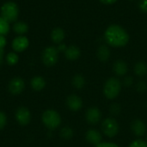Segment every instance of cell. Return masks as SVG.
<instances>
[{
	"mask_svg": "<svg viewBox=\"0 0 147 147\" xmlns=\"http://www.w3.org/2000/svg\"><path fill=\"white\" fill-rule=\"evenodd\" d=\"M103 38L109 47L115 48L124 47L130 40L128 32L119 24L109 25L104 31Z\"/></svg>",
	"mask_w": 147,
	"mask_h": 147,
	"instance_id": "1",
	"label": "cell"
},
{
	"mask_svg": "<svg viewBox=\"0 0 147 147\" xmlns=\"http://www.w3.org/2000/svg\"><path fill=\"white\" fill-rule=\"evenodd\" d=\"M122 83L121 81L116 77H110L109 78L102 88L103 96L109 100H114L117 98L121 91Z\"/></svg>",
	"mask_w": 147,
	"mask_h": 147,
	"instance_id": "2",
	"label": "cell"
},
{
	"mask_svg": "<svg viewBox=\"0 0 147 147\" xmlns=\"http://www.w3.org/2000/svg\"><path fill=\"white\" fill-rule=\"evenodd\" d=\"M20 9L16 3L13 1H7L3 3L0 8V16L7 20L9 23H14L18 21Z\"/></svg>",
	"mask_w": 147,
	"mask_h": 147,
	"instance_id": "3",
	"label": "cell"
},
{
	"mask_svg": "<svg viewBox=\"0 0 147 147\" xmlns=\"http://www.w3.org/2000/svg\"><path fill=\"white\" fill-rule=\"evenodd\" d=\"M42 122L50 130L58 128L61 124L60 115L53 109H47L42 114Z\"/></svg>",
	"mask_w": 147,
	"mask_h": 147,
	"instance_id": "4",
	"label": "cell"
},
{
	"mask_svg": "<svg viewBox=\"0 0 147 147\" xmlns=\"http://www.w3.org/2000/svg\"><path fill=\"white\" fill-rule=\"evenodd\" d=\"M102 132L108 138L115 137L120 132V125L114 117H108L102 122Z\"/></svg>",
	"mask_w": 147,
	"mask_h": 147,
	"instance_id": "5",
	"label": "cell"
},
{
	"mask_svg": "<svg viewBox=\"0 0 147 147\" xmlns=\"http://www.w3.org/2000/svg\"><path fill=\"white\" fill-rule=\"evenodd\" d=\"M59 53L57 47L54 46L47 47L41 53V60L47 66H53L59 60Z\"/></svg>",
	"mask_w": 147,
	"mask_h": 147,
	"instance_id": "6",
	"label": "cell"
},
{
	"mask_svg": "<svg viewBox=\"0 0 147 147\" xmlns=\"http://www.w3.org/2000/svg\"><path fill=\"white\" fill-rule=\"evenodd\" d=\"M28 46L29 40L26 35H16L11 42V47L16 53H22L25 51Z\"/></svg>",
	"mask_w": 147,
	"mask_h": 147,
	"instance_id": "7",
	"label": "cell"
},
{
	"mask_svg": "<svg viewBox=\"0 0 147 147\" xmlns=\"http://www.w3.org/2000/svg\"><path fill=\"white\" fill-rule=\"evenodd\" d=\"M102 111L97 107H90L85 113V120L90 125H96L102 120Z\"/></svg>",
	"mask_w": 147,
	"mask_h": 147,
	"instance_id": "8",
	"label": "cell"
},
{
	"mask_svg": "<svg viewBox=\"0 0 147 147\" xmlns=\"http://www.w3.org/2000/svg\"><path fill=\"white\" fill-rule=\"evenodd\" d=\"M66 105L71 111L78 112L83 108L84 102L79 96L76 94H71L66 98Z\"/></svg>",
	"mask_w": 147,
	"mask_h": 147,
	"instance_id": "9",
	"label": "cell"
},
{
	"mask_svg": "<svg viewBox=\"0 0 147 147\" xmlns=\"http://www.w3.org/2000/svg\"><path fill=\"white\" fill-rule=\"evenodd\" d=\"M15 116H16V121L20 125H22V126L28 125L30 122V120H31L30 112L25 107H20V108H18L16 109V111Z\"/></svg>",
	"mask_w": 147,
	"mask_h": 147,
	"instance_id": "10",
	"label": "cell"
},
{
	"mask_svg": "<svg viewBox=\"0 0 147 147\" xmlns=\"http://www.w3.org/2000/svg\"><path fill=\"white\" fill-rule=\"evenodd\" d=\"M25 88V83L22 78L16 77L12 78L9 83V90L13 95L21 94Z\"/></svg>",
	"mask_w": 147,
	"mask_h": 147,
	"instance_id": "11",
	"label": "cell"
},
{
	"mask_svg": "<svg viewBox=\"0 0 147 147\" xmlns=\"http://www.w3.org/2000/svg\"><path fill=\"white\" fill-rule=\"evenodd\" d=\"M85 140L89 144L96 146L102 142V136L97 129L90 128L85 134Z\"/></svg>",
	"mask_w": 147,
	"mask_h": 147,
	"instance_id": "12",
	"label": "cell"
},
{
	"mask_svg": "<svg viewBox=\"0 0 147 147\" xmlns=\"http://www.w3.org/2000/svg\"><path fill=\"white\" fill-rule=\"evenodd\" d=\"M131 130L136 137H142L146 134L147 127L140 119H135L131 123Z\"/></svg>",
	"mask_w": 147,
	"mask_h": 147,
	"instance_id": "13",
	"label": "cell"
},
{
	"mask_svg": "<svg viewBox=\"0 0 147 147\" xmlns=\"http://www.w3.org/2000/svg\"><path fill=\"white\" fill-rule=\"evenodd\" d=\"M113 71L114 73L121 78V77H125L127 76V73L128 71V65L127 63L123 60V59H117L115 61L113 65Z\"/></svg>",
	"mask_w": 147,
	"mask_h": 147,
	"instance_id": "14",
	"label": "cell"
},
{
	"mask_svg": "<svg viewBox=\"0 0 147 147\" xmlns=\"http://www.w3.org/2000/svg\"><path fill=\"white\" fill-rule=\"evenodd\" d=\"M64 54H65V57L66 58V59L71 60V61H74V60H77L80 58L81 50L78 46L70 45V46H67V48L65 51Z\"/></svg>",
	"mask_w": 147,
	"mask_h": 147,
	"instance_id": "15",
	"label": "cell"
},
{
	"mask_svg": "<svg viewBox=\"0 0 147 147\" xmlns=\"http://www.w3.org/2000/svg\"><path fill=\"white\" fill-rule=\"evenodd\" d=\"M110 56H111V52L108 45L102 44L98 47L96 50V57L102 63L108 62L110 59Z\"/></svg>",
	"mask_w": 147,
	"mask_h": 147,
	"instance_id": "16",
	"label": "cell"
},
{
	"mask_svg": "<svg viewBox=\"0 0 147 147\" xmlns=\"http://www.w3.org/2000/svg\"><path fill=\"white\" fill-rule=\"evenodd\" d=\"M50 37H51L52 41L54 44L59 45V44H60V43H62L64 41V40L65 38V32L62 28L57 27V28H54L51 31Z\"/></svg>",
	"mask_w": 147,
	"mask_h": 147,
	"instance_id": "17",
	"label": "cell"
},
{
	"mask_svg": "<svg viewBox=\"0 0 147 147\" xmlns=\"http://www.w3.org/2000/svg\"><path fill=\"white\" fill-rule=\"evenodd\" d=\"M28 25L23 21H16L13 23L12 29L16 35H25L28 31Z\"/></svg>",
	"mask_w": 147,
	"mask_h": 147,
	"instance_id": "18",
	"label": "cell"
},
{
	"mask_svg": "<svg viewBox=\"0 0 147 147\" xmlns=\"http://www.w3.org/2000/svg\"><path fill=\"white\" fill-rule=\"evenodd\" d=\"M134 73L139 78H144L147 75V64L145 61H137L134 67Z\"/></svg>",
	"mask_w": 147,
	"mask_h": 147,
	"instance_id": "19",
	"label": "cell"
},
{
	"mask_svg": "<svg viewBox=\"0 0 147 147\" xmlns=\"http://www.w3.org/2000/svg\"><path fill=\"white\" fill-rule=\"evenodd\" d=\"M30 84H31V87L33 90H34L36 91H40L45 88L46 80L44 79V78H42L40 76H35L31 79Z\"/></svg>",
	"mask_w": 147,
	"mask_h": 147,
	"instance_id": "20",
	"label": "cell"
},
{
	"mask_svg": "<svg viewBox=\"0 0 147 147\" xmlns=\"http://www.w3.org/2000/svg\"><path fill=\"white\" fill-rule=\"evenodd\" d=\"M71 83H72V85L74 88H76L77 90H82L85 86L86 79L84 75L78 73V74H76L73 76Z\"/></svg>",
	"mask_w": 147,
	"mask_h": 147,
	"instance_id": "21",
	"label": "cell"
},
{
	"mask_svg": "<svg viewBox=\"0 0 147 147\" xmlns=\"http://www.w3.org/2000/svg\"><path fill=\"white\" fill-rule=\"evenodd\" d=\"M10 31V23L0 16V35L6 36Z\"/></svg>",
	"mask_w": 147,
	"mask_h": 147,
	"instance_id": "22",
	"label": "cell"
},
{
	"mask_svg": "<svg viewBox=\"0 0 147 147\" xmlns=\"http://www.w3.org/2000/svg\"><path fill=\"white\" fill-rule=\"evenodd\" d=\"M19 61V56L16 52H9L6 55V62L9 65H15Z\"/></svg>",
	"mask_w": 147,
	"mask_h": 147,
	"instance_id": "23",
	"label": "cell"
},
{
	"mask_svg": "<svg viewBox=\"0 0 147 147\" xmlns=\"http://www.w3.org/2000/svg\"><path fill=\"white\" fill-rule=\"evenodd\" d=\"M73 134H74V132L72 130V128L70 127H64L60 130V136L62 139H64L65 140L71 139L73 137Z\"/></svg>",
	"mask_w": 147,
	"mask_h": 147,
	"instance_id": "24",
	"label": "cell"
},
{
	"mask_svg": "<svg viewBox=\"0 0 147 147\" xmlns=\"http://www.w3.org/2000/svg\"><path fill=\"white\" fill-rule=\"evenodd\" d=\"M121 112V104L117 102H114L109 106V113L111 114L112 117L114 116H118Z\"/></svg>",
	"mask_w": 147,
	"mask_h": 147,
	"instance_id": "25",
	"label": "cell"
},
{
	"mask_svg": "<svg viewBox=\"0 0 147 147\" xmlns=\"http://www.w3.org/2000/svg\"><path fill=\"white\" fill-rule=\"evenodd\" d=\"M127 147H147V142L142 139H137L133 140Z\"/></svg>",
	"mask_w": 147,
	"mask_h": 147,
	"instance_id": "26",
	"label": "cell"
},
{
	"mask_svg": "<svg viewBox=\"0 0 147 147\" xmlns=\"http://www.w3.org/2000/svg\"><path fill=\"white\" fill-rule=\"evenodd\" d=\"M136 90L140 93H145L147 90V84L146 83V81L144 80H140L139 81L136 85H135Z\"/></svg>",
	"mask_w": 147,
	"mask_h": 147,
	"instance_id": "27",
	"label": "cell"
},
{
	"mask_svg": "<svg viewBox=\"0 0 147 147\" xmlns=\"http://www.w3.org/2000/svg\"><path fill=\"white\" fill-rule=\"evenodd\" d=\"M122 86H125L127 88H129V87H132L134 83V78L132 76H125L123 78V80H122Z\"/></svg>",
	"mask_w": 147,
	"mask_h": 147,
	"instance_id": "28",
	"label": "cell"
},
{
	"mask_svg": "<svg viewBox=\"0 0 147 147\" xmlns=\"http://www.w3.org/2000/svg\"><path fill=\"white\" fill-rule=\"evenodd\" d=\"M138 6L141 12L147 14V0H140Z\"/></svg>",
	"mask_w": 147,
	"mask_h": 147,
	"instance_id": "29",
	"label": "cell"
},
{
	"mask_svg": "<svg viewBox=\"0 0 147 147\" xmlns=\"http://www.w3.org/2000/svg\"><path fill=\"white\" fill-rule=\"evenodd\" d=\"M6 123H7V117H6V115H5L3 112L0 111V130L3 129V128L5 127Z\"/></svg>",
	"mask_w": 147,
	"mask_h": 147,
	"instance_id": "30",
	"label": "cell"
},
{
	"mask_svg": "<svg viewBox=\"0 0 147 147\" xmlns=\"http://www.w3.org/2000/svg\"><path fill=\"white\" fill-rule=\"evenodd\" d=\"M96 147H120L117 144L113 142H102Z\"/></svg>",
	"mask_w": 147,
	"mask_h": 147,
	"instance_id": "31",
	"label": "cell"
},
{
	"mask_svg": "<svg viewBox=\"0 0 147 147\" xmlns=\"http://www.w3.org/2000/svg\"><path fill=\"white\" fill-rule=\"evenodd\" d=\"M7 44V40H6V36L4 35H0V49L3 50L5 46Z\"/></svg>",
	"mask_w": 147,
	"mask_h": 147,
	"instance_id": "32",
	"label": "cell"
},
{
	"mask_svg": "<svg viewBox=\"0 0 147 147\" xmlns=\"http://www.w3.org/2000/svg\"><path fill=\"white\" fill-rule=\"evenodd\" d=\"M57 49H58V51L59 52V53H65V51L66 50V48H67V46L65 44V43H60V44H59V45H57Z\"/></svg>",
	"mask_w": 147,
	"mask_h": 147,
	"instance_id": "33",
	"label": "cell"
},
{
	"mask_svg": "<svg viewBox=\"0 0 147 147\" xmlns=\"http://www.w3.org/2000/svg\"><path fill=\"white\" fill-rule=\"evenodd\" d=\"M103 4H107V5H110V4H113L115 3H116L118 0H99Z\"/></svg>",
	"mask_w": 147,
	"mask_h": 147,
	"instance_id": "34",
	"label": "cell"
},
{
	"mask_svg": "<svg viewBox=\"0 0 147 147\" xmlns=\"http://www.w3.org/2000/svg\"><path fill=\"white\" fill-rule=\"evenodd\" d=\"M3 56H4L3 50L0 49V65H1V64L3 63Z\"/></svg>",
	"mask_w": 147,
	"mask_h": 147,
	"instance_id": "35",
	"label": "cell"
},
{
	"mask_svg": "<svg viewBox=\"0 0 147 147\" xmlns=\"http://www.w3.org/2000/svg\"><path fill=\"white\" fill-rule=\"evenodd\" d=\"M146 142H147V136H146Z\"/></svg>",
	"mask_w": 147,
	"mask_h": 147,
	"instance_id": "36",
	"label": "cell"
},
{
	"mask_svg": "<svg viewBox=\"0 0 147 147\" xmlns=\"http://www.w3.org/2000/svg\"><path fill=\"white\" fill-rule=\"evenodd\" d=\"M128 1H133V0H128Z\"/></svg>",
	"mask_w": 147,
	"mask_h": 147,
	"instance_id": "37",
	"label": "cell"
}]
</instances>
